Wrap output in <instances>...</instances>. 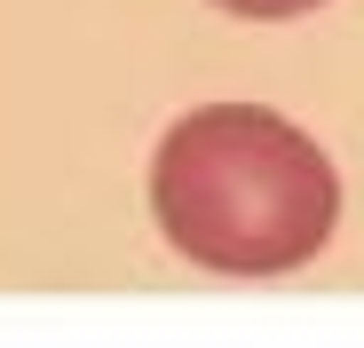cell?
<instances>
[{
	"label": "cell",
	"mask_w": 364,
	"mask_h": 348,
	"mask_svg": "<svg viewBox=\"0 0 364 348\" xmlns=\"http://www.w3.org/2000/svg\"><path fill=\"white\" fill-rule=\"evenodd\" d=\"M151 214L166 246L222 277H285L333 246L341 174L262 103H198L151 151Z\"/></svg>",
	"instance_id": "1"
},
{
	"label": "cell",
	"mask_w": 364,
	"mask_h": 348,
	"mask_svg": "<svg viewBox=\"0 0 364 348\" xmlns=\"http://www.w3.org/2000/svg\"><path fill=\"white\" fill-rule=\"evenodd\" d=\"M214 9H230V16H254V24H285V16H309V9H325V0H214Z\"/></svg>",
	"instance_id": "2"
}]
</instances>
